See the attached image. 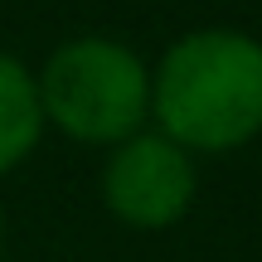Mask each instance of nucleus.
Wrapping results in <instances>:
<instances>
[{"instance_id": "f257e3e1", "label": "nucleus", "mask_w": 262, "mask_h": 262, "mask_svg": "<svg viewBox=\"0 0 262 262\" xmlns=\"http://www.w3.org/2000/svg\"><path fill=\"white\" fill-rule=\"evenodd\" d=\"M150 117L175 146L233 150L262 131V44L243 29H194L150 73Z\"/></svg>"}, {"instance_id": "f03ea898", "label": "nucleus", "mask_w": 262, "mask_h": 262, "mask_svg": "<svg viewBox=\"0 0 262 262\" xmlns=\"http://www.w3.org/2000/svg\"><path fill=\"white\" fill-rule=\"evenodd\" d=\"M34 83L44 126H58L83 146H117L150 122V68L122 39H68L44 58Z\"/></svg>"}, {"instance_id": "7ed1b4c3", "label": "nucleus", "mask_w": 262, "mask_h": 262, "mask_svg": "<svg viewBox=\"0 0 262 262\" xmlns=\"http://www.w3.org/2000/svg\"><path fill=\"white\" fill-rule=\"evenodd\" d=\"M199 170L165 131H136L117 141L102 165V204L126 228H170L194 209Z\"/></svg>"}, {"instance_id": "20e7f679", "label": "nucleus", "mask_w": 262, "mask_h": 262, "mask_svg": "<svg viewBox=\"0 0 262 262\" xmlns=\"http://www.w3.org/2000/svg\"><path fill=\"white\" fill-rule=\"evenodd\" d=\"M44 136L39 83L15 54H0V175L25 165Z\"/></svg>"}, {"instance_id": "39448f33", "label": "nucleus", "mask_w": 262, "mask_h": 262, "mask_svg": "<svg viewBox=\"0 0 262 262\" xmlns=\"http://www.w3.org/2000/svg\"><path fill=\"white\" fill-rule=\"evenodd\" d=\"M0 248H5V209H0Z\"/></svg>"}]
</instances>
